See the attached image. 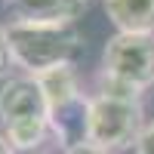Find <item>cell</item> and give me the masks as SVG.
Here are the masks:
<instances>
[{
    "mask_svg": "<svg viewBox=\"0 0 154 154\" xmlns=\"http://www.w3.org/2000/svg\"><path fill=\"white\" fill-rule=\"evenodd\" d=\"M6 43H9L16 68H22L28 77H34L56 65H74V59L83 49V34L77 31V25L9 19Z\"/></svg>",
    "mask_w": 154,
    "mask_h": 154,
    "instance_id": "cell-1",
    "label": "cell"
},
{
    "mask_svg": "<svg viewBox=\"0 0 154 154\" xmlns=\"http://www.w3.org/2000/svg\"><path fill=\"white\" fill-rule=\"evenodd\" d=\"M0 126L19 154H37V148L46 142V136L53 133L49 105L34 77L12 74L0 83Z\"/></svg>",
    "mask_w": 154,
    "mask_h": 154,
    "instance_id": "cell-2",
    "label": "cell"
},
{
    "mask_svg": "<svg viewBox=\"0 0 154 154\" xmlns=\"http://www.w3.org/2000/svg\"><path fill=\"white\" fill-rule=\"evenodd\" d=\"M142 99H126L111 93H93L86 99V142L120 154L136 148L139 136L145 130Z\"/></svg>",
    "mask_w": 154,
    "mask_h": 154,
    "instance_id": "cell-3",
    "label": "cell"
},
{
    "mask_svg": "<svg viewBox=\"0 0 154 154\" xmlns=\"http://www.w3.org/2000/svg\"><path fill=\"white\" fill-rule=\"evenodd\" d=\"M99 71L117 83L145 93L148 86H154V34L117 31L114 37H108Z\"/></svg>",
    "mask_w": 154,
    "mask_h": 154,
    "instance_id": "cell-4",
    "label": "cell"
},
{
    "mask_svg": "<svg viewBox=\"0 0 154 154\" xmlns=\"http://www.w3.org/2000/svg\"><path fill=\"white\" fill-rule=\"evenodd\" d=\"M86 0H6L12 19L22 22H62L74 25L86 12Z\"/></svg>",
    "mask_w": 154,
    "mask_h": 154,
    "instance_id": "cell-5",
    "label": "cell"
},
{
    "mask_svg": "<svg viewBox=\"0 0 154 154\" xmlns=\"http://www.w3.org/2000/svg\"><path fill=\"white\" fill-rule=\"evenodd\" d=\"M102 6L117 31L154 34V0H102Z\"/></svg>",
    "mask_w": 154,
    "mask_h": 154,
    "instance_id": "cell-6",
    "label": "cell"
},
{
    "mask_svg": "<svg viewBox=\"0 0 154 154\" xmlns=\"http://www.w3.org/2000/svg\"><path fill=\"white\" fill-rule=\"evenodd\" d=\"M12 53H9V43H6V25H0V80H9L12 77Z\"/></svg>",
    "mask_w": 154,
    "mask_h": 154,
    "instance_id": "cell-7",
    "label": "cell"
},
{
    "mask_svg": "<svg viewBox=\"0 0 154 154\" xmlns=\"http://www.w3.org/2000/svg\"><path fill=\"white\" fill-rule=\"evenodd\" d=\"M136 154H154V120L145 123V130L136 142Z\"/></svg>",
    "mask_w": 154,
    "mask_h": 154,
    "instance_id": "cell-8",
    "label": "cell"
},
{
    "mask_svg": "<svg viewBox=\"0 0 154 154\" xmlns=\"http://www.w3.org/2000/svg\"><path fill=\"white\" fill-rule=\"evenodd\" d=\"M65 154H111V151L99 148V145H93V142H77V145L65 148Z\"/></svg>",
    "mask_w": 154,
    "mask_h": 154,
    "instance_id": "cell-9",
    "label": "cell"
},
{
    "mask_svg": "<svg viewBox=\"0 0 154 154\" xmlns=\"http://www.w3.org/2000/svg\"><path fill=\"white\" fill-rule=\"evenodd\" d=\"M0 154H19L16 148H12V145L6 142V136H3V133H0Z\"/></svg>",
    "mask_w": 154,
    "mask_h": 154,
    "instance_id": "cell-10",
    "label": "cell"
},
{
    "mask_svg": "<svg viewBox=\"0 0 154 154\" xmlns=\"http://www.w3.org/2000/svg\"><path fill=\"white\" fill-rule=\"evenodd\" d=\"M86 3H89V0H86Z\"/></svg>",
    "mask_w": 154,
    "mask_h": 154,
    "instance_id": "cell-11",
    "label": "cell"
}]
</instances>
